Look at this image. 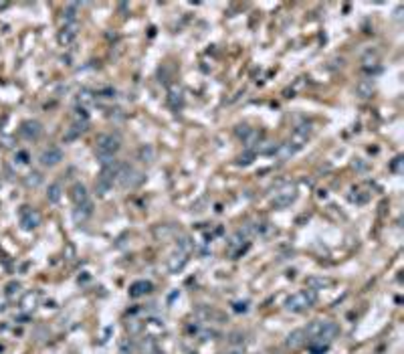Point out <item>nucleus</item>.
Instances as JSON below:
<instances>
[{"label":"nucleus","instance_id":"obj_27","mask_svg":"<svg viewBox=\"0 0 404 354\" xmlns=\"http://www.w3.org/2000/svg\"><path fill=\"white\" fill-rule=\"evenodd\" d=\"M77 101H79L81 105H87V103H91V101H93V95H91V91H87V89L79 91V97H77Z\"/></svg>","mask_w":404,"mask_h":354},{"label":"nucleus","instance_id":"obj_11","mask_svg":"<svg viewBox=\"0 0 404 354\" xmlns=\"http://www.w3.org/2000/svg\"><path fill=\"white\" fill-rule=\"evenodd\" d=\"M337 332H339V328H337V324H335V322H325V324H323V330H322V334L316 338V342L329 344V342L337 336Z\"/></svg>","mask_w":404,"mask_h":354},{"label":"nucleus","instance_id":"obj_16","mask_svg":"<svg viewBox=\"0 0 404 354\" xmlns=\"http://www.w3.org/2000/svg\"><path fill=\"white\" fill-rule=\"evenodd\" d=\"M323 324H325V320H314V322H309L307 328H305L307 338H318V336L322 334V330H323Z\"/></svg>","mask_w":404,"mask_h":354},{"label":"nucleus","instance_id":"obj_25","mask_svg":"<svg viewBox=\"0 0 404 354\" xmlns=\"http://www.w3.org/2000/svg\"><path fill=\"white\" fill-rule=\"evenodd\" d=\"M253 158H255V152L246 150L244 154H241V156H239V164H241V166H248V164L253 162Z\"/></svg>","mask_w":404,"mask_h":354},{"label":"nucleus","instance_id":"obj_23","mask_svg":"<svg viewBox=\"0 0 404 354\" xmlns=\"http://www.w3.org/2000/svg\"><path fill=\"white\" fill-rule=\"evenodd\" d=\"M327 348H329V344H322V342L309 344V352H312V354H325Z\"/></svg>","mask_w":404,"mask_h":354},{"label":"nucleus","instance_id":"obj_14","mask_svg":"<svg viewBox=\"0 0 404 354\" xmlns=\"http://www.w3.org/2000/svg\"><path fill=\"white\" fill-rule=\"evenodd\" d=\"M305 342H307V334H305V330H301V328H299V330H293V332L287 336V340H285V344H287L289 348H293V350H295V348H301Z\"/></svg>","mask_w":404,"mask_h":354},{"label":"nucleus","instance_id":"obj_8","mask_svg":"<svg viewBox=\"0 0 404 354\" xmlns=\"http://www.w3.org/2000/svg\"><path fill=\"white\" fill-rule=\"evenodd\" d=\"M57 39H59L61 47H69L77 39V24H63L59 35H57Z\"/></svg>","mask_w":404,"mask_h":354},{"label":"nucleus","instance_id":"obj_6","mask_svg":"<svg viewBox=\"0 0 404 354\" xmlns=\"http://www.w3.org/2000/svg\"><path fill=\"white\" fill-rule=\"evenodd\" d=\"M61 160H63V150L61 148H57V146H49V148H45L43 152H41V156H39V162L43 164V166H57Z\"/></svg>","mask_w":404,"mask_h":354},{"label":"nucleus","instance_id":"obj_4","mask_svg":"<svg viewBox=\"0 0 404 354\" xmlns=\"http://www.w3.org/2000/svg\"><path fill=\"white\" fill-rule=\"evenodd\" d=\"M41 225V213L30 209V206H22L20 209V227L24 231H35Z\"/></svg>","mask_w":404,"mask_h":354},{"label":"nucleus","instance_id":"obj_20","mask_svg":"<svg viewBox=\"0 0 404 354\" xmlns=\"http://www.w3.org/2000/svg\"><path fill=\"white\" fill-rule=\"evenodd\" d=\"M331 281L327 279V277H309L307 279V285H309V289H314V291H318V289H323V287H327Z\"/></svg>","mask_w":404,"mask_h":354},{"label":"nucleus","instance_id":"obj_30","mask_svg":"<svg viewBox=\"0 0 404 354\" xmlns=\"http://www.w3.org/2000/svg\"><path fill=\"white\" fill-rule=\"evenodd\" d=\"M16 158H18V162H20V164H26V162H28V154H26V152H18V156H16Z\"/></svg>","mask_w":404,"mask_h":354},{"label":"nucleus","instance_id":"obj_1","mask_svg":"<svg viewBox=\"0 0 404 354\" xmlns=\"http://www.w3.org/2000/svg\"><path fill=\"white\" fill-rule=\"evenodd\" d=\"M95 152H97V158L101 160V164H107L113 160V156L119 152L121 148V140L117 134H101L97 136L95 140Z\"/></svg>","mask_w":404,"mask_h":354},{"label":"nucleus","instance_id":"obj_18","mask_svg":"<svg viewBox=\"0 0 404 354\" xmlns=\"http://www.w3.org/2000/svg\"><path fill=\"white\" fill-rule=\"evenodd\" d=\"M24 184H26L28 188L41 186V184H43V174H41V172H30V174H26V176H24Z\"/></svg>","mask_w":404,"mask_h":354},{"label":"nucleus","instance_id":"obj_22","mask_svg":"<svg viewBox=\"0 0 404 354\" xmlns=\"http://www.w3.org/2000/svg\"><path fill=\"white\" fill-rule=\"evenodd\" d=\"M356 91H358L360 97H370L372 91H374V85H372L370 81H364V83H360V85L356 87Z\"/></svg>","mask_w":404,"mask_h":354},{"label":"nucleus","instance_id":"obj_17","mask_svg":"<svg viewBox=\"0 0 404 354\" xmlns=\"http://www.w3.org/2000/svg\"><path fill=\"white\" fill-rule=\"evenodd\" d=\"M61 196H63V188H61L59 182H53L49 184V190H47V200L49 202H59Z\"/></svg>","mask_w":404,"mask_h":354},{"label":"nucleus","instance_id":"obj_21","mask_svg":"<svg viewBox=\"0 0 404 354\" xmlns=\"http://www.w3.org/2000/svg\"><path fill=\"white\" fill-rule=\"evenodd\" d=\"M182 101H184L182 89H180L178 85H172V87H170V103H172L174 107H180V105H182Z\"/></svg>","mask_w":404,"mask_h":354},{"label":"nucleus","instance_id":"obj_29","mask_svg":"<svg viewBox=\"0 0 404 354\" xmlns=\"http://www.w3.org/2000/svg\"><path fill=\"white\" fill-rule=\"evenodd\" d=\"M248 132H251V128H248V126H239V128H237V136H239L241 140H242Z\"/></svg>","mask_w":404,"mask_h":354},{"label":"nucleus","instance_id":"obj_7","mask_svg":"<svg viewBox=\"0 0 404 354\" xmlns=\"http://www.w3.org/2000/svg\"><path fill=\"white\" fill-rule=\"evenodd\" d=\"M20 136L26 140H39L43 136V126L37 120H26L20 124Z\"/></svg>","mask_w":404,"mask_h":354},{"label":"nucleus","instance_id":"obj_26","mask_svg":"<svg viewBox=\"0 0 404 354\" xmlns=\"http://www.w3.org/2000/svg\"><path fill=\"white\" fill-rule=\"evenodd\" d=\"M178 249H180L182 253H188V251L192 249V241H190L188 237H182V239L178 241Z\"/></svg>","mask_w":404,"mask_h":354},{"label":"nucleus","instance_id":"obj_32","mask_svg":"<svg viewBox=\"0 0 404 354\" xmlns=\"http://www.w3.org/2000/svg\"><path fill=\"white\" fill-rule=\"evenodd\" d=\"M400 160H402V158H396V162L392 164V168H394V170H398V168H400Z\"/></svg>","mask_w":404,"mask_h":354},{"label":"nucleus","instance_id":"obj_13","mask_svg":"<svg viewBox=\"0 0 404 354\" xmlns=\"http://www.w3.org/2000/svg\"><path fill=\"white\" fill-rule=\"evenodd\" d=\"M91 215H93V202L87 200V202H83V204H77V209H75V213H73V219H75L77 223H83V221H87Z\"/></svg>","mask_w":404,"mask_h":354},{"label":"nucleus","instance_id":"obj_12","mask_svg":"<svg viewBox=\"0 0 404 354\" xmlns=\"http://www.w3.org/2000/svg\"><path fill=\"white\" fill-rule=\"evenodd\" d=\"M39 300H41V293L37 289L26 291L24 296H22V300H20V308L22 310H35L39 306Z\"/></svg>","mask_w":404,"mask_h":354},{"label":"nucleus","instance_id":"obj_33","mask_svg":"<svg viewBox=\"0 0 404 354\" xmlns=\"http://www.w3.org/2000/svg\"><path fill=\"white\" fill-rule=\"evenodd\" d=\"M4 8H8V2H0V10H4Z\"/></svg>","mask_w":404,"mask_h":354},{"label":"nucleus","instance_id":"obj_10","mask_svg":"<svg viewBox=\"0 0 404 354\" xmlns=\"http://www.w3.org/2000/svg\"><path fill=\"white\" fill-rule=\"evenodd\" d=\"M152 289H154L152 281H146V279L134 281L130 285V298H142V296H146V293H152Z\"/></svg>","mask_w":404,"mask_h":354},{"label":"nucleus","instance_id":"obj_24","mask_svg":"<svg viewBox=\"0 0 404 354\" xmlns=\"http://www.w3.org/2000/svg\"><path fill=\"white\" fill-rule=\"evenodd\" d=\"M140 158L144 162H152L154 160V150L150 148V146H142V148H140Z\"/></svg>","mask_w":404,"mask_h":354},{"label":"nucleus","instance_id":"obj_5","mask_svg":"<svg viewBox=\"0 0 404 354\" xmlns=\"http://www.w3.org/2000/svg\"><path fill=\"white\" fill-rule=\"evenodd\" d=\"M295 198H297L295 186H285L283 190H279L273 196V206H277V209H285V206H289L291 202H295Z\"/></svg>","mask_w":404,"mask_h":354},{"label":"nucleus","instance_id":"obj_3","mask_svg":"<svg viewBox=\"0 0 404 354\" xmlns=\"http://www.w3.org/2000/svg\"><path fill=\"white\" fill-rule=\"evenodd\" d=\"M142 180H144L142 172H138V170H136L134 166H130V164L119 162V170H117V176H115V182H117V184H121L123 188H134V186H138Z\"/></svg>","mask_w":404,"mask_h":354},{"label":"nucleus","instance_id":"obj_2","mask_svg":"<svg viewBox=\"0 0 404 354\" xmlns=\"http://www.w3.org/2000/svg\"><path fill=\"white\" fill-rule=\"evenodd\" d=\"M316 302H318V293H316L314 289H301V291L293 293V296H289V298L285 300V308H287L289 312L299 314V312L309 310Z\"/></svg>","mask_w":404,"mask_h":354},{"label":"nucleus","instance_id":"obj_31","mask_svg":"<svg viewBox=\"0 0 404 354\" xmlns=\"http://www.w3.org/2000/svg\"><path fill=\"white\" fill-rule=\"evenodd\" d=\"M235 310H237V312H246V302H237V304H235Z\"/></svg>","mask_w":404,"mask_h":354},{"label":"nucleus","instance_id":"obj_9","mask_svg":"<svg viewBox=\"0 0 404 354\" xmlns=\"http://www.w3.org/2000/svg\"><path fill=\"white\" fill-rule=\"evenodd\" d=\"M186 263H188V253L178 251V253H174V255L168 259V271H170V273H178V271L184 269Z\"/></svg>","mask_w":404,"mask_h":354},{"label":"nucleus","instance_id":"obj_15","mask_svg":"<svg viewBox=\"0 0 404 354\" xmlns=\"http://www.w3.org/2000/svg\"><path fill=\"white\" fill-rule=\"evenodd\" d=\"M71 198H73L75 204H83V202H87V200H89V192H87L85 184H81V182L73 184V188H71Z\"/></svg>","mask_w":404,"mask_h":354},{"label":"nucleus","instance_id":"obj_28","mask_svg":"<svg viewBox=\"0 0 404 354\" xmlns=\"http://www.w3.org/2000/svg\"><path fill=\"white\" fill-rule=\"evenodd\" d=\"M18 289H20V283H18V281H10V283L6 285V296H8V298H12Z\"/></svg>","mask_w":404,"mask_h":354},{"label":"nucleus","instance_id":"obj_19","mask_svg":"<svg viewBox=\"0 0 404 354\" xmlns=\"http://www.w3.org/2000/svg\"><path fill=\"white\" fill-rule=\"evenodd\" d=\"M63 20L65 24H77V4H69L63 10Z\"/></svg>","mask_w":404,"mask_h":354}]
</instances>
